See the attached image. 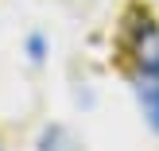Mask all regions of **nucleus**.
<instances>
[{
    "mask_svg": "<svg viewBox=\"0 0 159 151\" xmlns=\"http://www.w3.org/2000/svg\"><path fill=\"white\" fill-rule=\"evenodd\" d=\"M136 97H140L148 124L159 132V74H136Z\"/></svg>",
    "mask_w": 159,
    "mask_h": 151,
    "instance_id": "1",
    "label": "nucleus"
},
{
    "mask_svg": "<svg viewBox=\"0 0 159 151\" xmlns=\"http://www.w3.org/2000/svg\"><path fill=\"white\" fill-rule=\"evenodd\" d=\"M39 151H82V144H78L62 124H54V128H47L43 136H39Z\"/></svg>",
    "mask_w": 159,
    "mask_h": 151,
    "instance_id": "2",
    "label": "nucleus"
}]
</instances>
